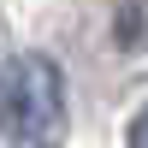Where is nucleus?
<instances>
[{"label": "nucleus", "instance_id": "nucleus-1", "mask_svg": "<svg viewBox=\"0 0 148 148\" xmlns=\"http://www.w3.org/2000/svg\"><path fill=\"white\" fill-rule=\"evenodd\" d=\"M59 119H65V83H59L53 59L18 53L0 65V125L12 148L18 142H53Z\"/></svg>", "mask_w": 148, "mask_h": 148}, {"label": "nucleus", "instance_id": "nucleus-2", "mask_svg": "<svg viewBox=\"0 0 148 148\" xmlns=\"http://www.w3.org/2000/svg\"><path fill=\"white\" fill-rule=\"evenodd\" d=\"M130 148H148V107L136 113V125H130Z\"/></svg>", "mask_w": 148, "mask_h": 148}, {"label": "nucleus", "instance_id": "nucleus-3", "mask_svg": "<svg viewBox=\"0 0 148 148\" xmlns=\"http://www.w3.org/2000/svg\"><path fill=\"white\" fill-rule=\"evenodd\" d=\"M18 148H59V142H18Z\"/></svg>", "mask_w": 148, "mask_h": 148}]
</instances>
